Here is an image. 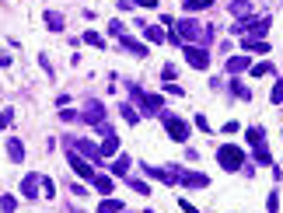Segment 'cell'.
Returning a JSON list of instances; mask_svg holds the SVG:
<instances>
[{"mask_svg":"<svg viewBox=\"0 0 283 213\" xmlns=\"http://www.w3.org/2000/svg\"><path fill=\"white\" fill-rule=\"evenodd\" d=\"M171 32H175L182 42H189V46H210V42H213V28H210V25H203V21H193V18L175 21Z\"/></svg>","mask_w":283,"mask_h":213,"instance_id":"obj_1","label":"cell"},{"mask_svg":"<svg viewBox=\"0 0 283 213\" xmlns=\"http://www.w3.org/2000/svg\"><path fill=\"white\" fill-rule=\"evenodd\" d=\"M231 32L241 35V39H262L269 32V14H262V18H241L238 25H231Z\"/></svg>","mask_w":283,"mask_h":213,"instance_id":"obj_2","label":"cell"},{"mask_svg":"<svg viewBox=\"0 0 283 213\" xmlns=\"http://www.w3.org/2000/svg\"><path fill=\"white\" fill-rule=\"evenodd\" d=\"M217 161H220V168H224V171H238V168H245V164H248V161H245V150H241V147H234V143L217 147Z\"/></svg>","mask_w":283,"mask_h":213,"instance_id":"obj_3","label":"cell"},{"mask_svg":"<svg viewBox=\"0 0 283 213\" xmlns=\"http://www.w3.org/2000/svg\"><path fill=\"white\" fill-rule=\"evenodd\" d=\"M130 94H133V101L143 109V116H161V112H164L161 94H147V91H140L137 84H130Z\"/></svg>","mask_w":283,"mask_h":213,"instance_id":"obj_4","label":"cell"},{"mask_svg":"<svg viewBox=\"0 0 283 213\" xmlns=\"http://www.w3.org/2000/svg\"><path fill=\"white\" fill-rule=\"evenodd\" d=\"M161 123H164L168 137H171L175 143H185V140H189V123H185V119H178V116H171V112H161Z\"/></svg>","mask_w":283,"mask_h":213,"instance_id":"obj_5","label":"cell"},{"mask_svg":"<svg viewBox=\"0 0 283 213\" xmlns=\"http://www.w3.org/2000/svg\"><path fill=\"white\" fill-rule=\"evenodd\" d=\"M182 53H185V63H189L193 70H207V67H210L207 46H182Z\"/></svg>","mask_w":283,"mask_h":213,"instance_id":"obj_6","label":"cell"},{"mask_svg":"<svg viewBox=\"0 0 283 213\" xmlns=\"http://www.w3.org/2000/svg\"><path fill=\"white\" fill-rule=\"evenodd\" d=\"M67 161H70L73 171H77L80 178H87V182H91V178L98 175V171H95V164H91V161H84V157H80V154H77L73 147H67Z\"/></svg>","mask_w":283,"mask_h":213,"instance_id":"obj_7","label":"cell"},{"mask_svg":"<svg viewBox=\"0 0 283 213\" xmlns=\"http://www.w3.org/2000/svg\"><path fill=\"white\" fill-rule=\"evenodd\" d=\"M98 133H102V157H112V154L119 150V137H116V130H112L109 123H102Z\"/></svg>","mask_w":283,"mask_h":213,"instance_id":"obj_8","label":"cell"},{"mask_svg":"<svg viewBox=\"0 0 283 213\" xmlns=\"http://www.w3.org/2000/svg\"><path fill=\"white\" fill-rule=\"evenodd\" d=\"M67 147H73L77 154H84L87 161H102V147H95L91 140H77V137H70V140H67Z\"/></svg>","mask_w":283,"mask_h":213,"instance_id":"obj_9","label":"cell"},{"mask_svg":"<svg viewBox=\"0 0 283 213\" xmlns=\"http://www.w3.org/2000/svg\"><path fill=\"white\" fill-rule=\"evenodd\" d=\"M80 119L91 123V126H102V123H105V109H102V101H87V109L80 112Z\"/></svg>","mask_w":283,"mask_h":213,"instance_id":"obj_10","label":"cell"},{"mask_svg":"<svg viewBox=\"0 0 283 213\" xmlns=\"http://www.w3.org/2000/svg\"><path fill=\"white\" fill-rule=\"evenodd\" d=\"M178 182L189 185V189H207V185H210V178L200 175V171H178Z\"/></svg>","mask_w":283,"mask_h":213,"instance_id":"obj_11","label":"cell"},{"mask_svg":"<svg viewBox=\"0 0 283 213\" xmlns=\"http://www.w3.org/2000/svg\"><path fill=\"white\" fill-rule=\"evenodd\" d=\"M39 185H42L39 175H25V178H21V196H25V199H35V196H39Z\"/></svg>","mask_w":283,"mask_h":213,"instance_id":"obj_12","label":"cell"},{"mask_svg":"<svg viewBox=\"0 0 283 213\" xmlns=\"http://www.w3.org/2000/svg\"><path fill=\"white\" fill-rule=\"evenodd\" d=\"M7 157H11L14 164H21V161H25V143L18 140V137H7Z\"/></svg>","mask_w":283,"mask_h":213,"instance_id":"obj_13","label":"cell"},{"mask_svg":"<svg viewBox=\"0 0 283 213\" xmlns=\"http://www.w3.org/2000/svg\"><path fill=\"white\" fill-rule=\"evenodd\" d=\"M119 46H123L126 53H133V56H147V46L137 42V39H130V35H123V39H119Z\"/></svg>","mask_w":283,"mask_h":213,"instance_id":"obj_14","label":"cell"},{"mask_svg":"<svg viewBox=\"0 0 283 213\" xmlns=\"http://www.w3.org/2000/svg\"><path fill=\"white\" fill-rule=\"evenodd\" d=\"M241 49L245 53H269V42H262V39H241Z\"/></svg>","mask_w":283,"mask_h":213,"instance_id":"obj_15","label":"cell"},{"mask_svg":"<svg viewBox=\"0 0 283 213\" xmlns=\"http://www.w3.org/2000/svg\"><path fill=\"white\" fill-rule=\"evenodd\" d=\"M248 67H252L248 56H231L227 60V73H241V70H248Z\"/></svg>","mask_w":283,"mask_h":213,"instance_id":"obj_16","label":"cell"},{"mask_svg":"<svg viewBox=\"0 0 283 213\" xmlns=\"http://www.w3.org/2000/svg\"><path fill=\"white\" fill-rule=\"evenodd\" d=\"M46 25H49V32H63V14L60 11H46Z\"/></svg>","mask_w":283,"mask_h":213,"instance_id":"obj_17","label":"cell"},{"mask_svg":"<svg viewBox=\"0 0 283 213\" xmlns=\"http://www.w3.org/2000/svg\"><path fill=\"white\" fill-rule=\"evenodd\" d=\"M130 164H133V161H130L126 154H119V157L112 161V175H123V178H126V171H130Z\"/></svg>","mask_w":283,"mask_h":213,"instance_id":"obj_18","label":"cell"},{"mask_svg":"<svg viewBox=\"0 0 283 213\" xmlns=\"http://www.w3.org/2000/svg\"><path fill=\"white\" fill-rule=\"evenodd\" d=\"M245 137H248V143H252V147H266V133H262V126H252Z\"/></svg>","mask_w":283,"mask_h":213,"instance_id":"obj_19","label":"cell"},{"mask_svg":"<svg viewBox=\"0 0 283 213\" xmlns=\"http://www.w3.org/2000/svg\"><path fill=\"white\" fill-rule=\"evenodd\" d=\"M143 35H147L150 42H164V32H161L157 25H147V21H143Z\"/></svg>","mask_w":283,"mask_h":213,"instance_id":"obj_20","label":"cell"},{"mask_svg":"<svg viewBox=\"0 0 283 213\" xmlns=\"http://www.w3.org/2000/svg\"><path fill=\"white\" fill-rule=\"evenodd\" d=\"M119 112H123V119H126L130 126H137V123H140V112H137L133 105H119Z\"/></svg>","mask_w":283,"mask_h":213,"instance_id":"obj_21","label":"cell"},{"mask_svg":"<svg viewBox=\"0 0 283 213\" xmlns=\"http://www.w3.org/2000/svg\"><path fill=\"white\" fill-rule=\"evenodd\" d=\"M91 185H95L98 192H112V178H109V175H95V178H91Z\"/></svg>","mask_w":283,"mask_h":213,"instance_id":"obj_22","label":"cell"},{"mask_svg":"<svg viewBox=\"0 0 283 213\" xmlns=\"http://www.w3.org/2000/svg\"><path fill=\"white\" fill-rule=\"evenodd\" d=\"M248 11H252V4H248V0H231V14H238V18H248Z\"/></svg>","mask_w":283,"mask_h":213,"instance_id":"obj_23","label":"cell"},{"mask_svg":"<svg viewBox=\"0 0 283 213\" xmlns=\"http://www.w3.org/2000/svg\"><path fill=\"white\" fill-rule=\"evenodd\" d=\"M98 213H123V203H119V199H102V203H98Z\"/></svg>","mask_w":283,"mask_h":213,"instance_id":"obj_24","label":"cell"},{"mask_svg":"<svg viewBox=\"0 0 283 213\" xmlns=\"http://www.w3.org/2000/svg\"><path fill=\"white\" fill-rule=\"evenodd\" d=\"M182 7L185 11H207V7H213V0H182Z\"/></svg>","mask_w":283,"mask_h":213,"instance_id":"obj_25","label":"cell"},{"mask_svg":"<svg viewBox=\"0 0 283 213\" xmlns=\"http://www.w3.org/2000/svg\"><path fill=\"white\" fill-rule=\"evenodd\" d=\"M84 42H87V46H95V49H105V39H102L98 32H84Z\"/></svg>","mask_w":283,"mask_h":213,"instance_id":"obj_26","label":"cell"},{"mask_svg":"<svg viewBox=\"0 0 283 213\" xmlns=\"http://www.w3.org/2000/svg\"><path fill=\"white\" fill-rule=\"evenodd\" d=\"M231 94H238V98H245V101L252 98V91H248L245 84H238V80H231Z\"/></svg>","mask_w":283,"mask_h":213,"instance_id":"obj_27","label":"cell"},{"mask_svg":"<svg viewBox=\"0 0 283 213\" xmlns=\"http://www.w3.org/2000/svg\"><path fill=\"white\" fill-rule=\"evenodd\" d=\"M248 70H252V77H262V73H273V63L262 60V63H255V67H248Z\"/></svg>","mask_w":283,"mask_h":213,"instance_id":"obj_28","label":"cell"},{"mask_svg":"<svg viewBox=\"0 0 283 213\" xmlns=\"http://www.w3.org/2000/svg\"><path fill=\"white\" fill-rule=\"evenodd\" d=\"M269 101H273V105H280V101H283V80H276V84H273V91H269Z\"/></svg>","mask_w":283,"mask_h":213,"instance_id":"obj_29","label":"cell"},{"mask_svg":"<svg viewBox=\"0 0 283 213\" xmlns=\"http://www.w3.org/2000/svg\"><path fill=\"white\" fill-rule=\"evenodd\" d=\"M0 210H4V213H14V210H18V199H14V196H4V199H0Z\"/></svg>","mask_w":283,"mask_h":213,"instance_id":"obj_30","label":"cell"},{"mask_svg":"<svg viewBox=\"0 0 283 213\" xmlns=\"http://www.w3.org/2000/svg\"><path fill=\"white\" fill-rule=\"evenodd\" d=\"M109 32H112L116 39H123V35H126V25H123V21H109Z\"/></svg>","mask_w":283,"mask_h":213,"instance_id":"obj_31","label":"cell"},{"mask_svg":"<svg viewBox=\"0 0 283 213\" xmlns=\"http://www.w3.org/2000/svg\"><path fill=\"white\" fill-rule=\"evenodd\" d=\"M266 210H269V213L280 210V196H276V192H269V199H266Z\"/></svg>","mask_w":283,"mask_h":213,"instance_id":"obj_32","label":"cell"},{"mask_svg":"<svg viewBox=\"0 0 283 213\" xmlns=\"http://www.w3.org/2000/svg\"><path fill=\"white\" fill-rule=\"evenodd\" d=\"M126 182H130V189H133V192H140V196H147V192H150V189H147L143 182H137V178H126Z\"/></svg>","mask_w":283,"mask_h":213,"instance_id":"obj_33","label":"cell"},{"mask_svg":"<svg viewBox=\"0 0 283 213\" xmlns=\"http://www.w3.org/2000/svg\"><path fill=\"white\" fill-rule=\"evenodd\" d=\"M42 189H46V196H49V199L56 196V192H53V189H56V185H53V178H42Z\"/></svg>","mask_w":283,"mask_h":213,"instance_id":"obj_34","label":"cell"},{"mask_svg":"<svg viewBox=\"0 0 283 213\" xmlns=\"http://www.w3.org/2000/svg\"><path fill=\"white\" fill-rule=\"evenodd\" d=\"M60 119H63V123H73V119H80V116H77V112H70V109H63V112H60Z\"/></svg>","mask_w":283,"mask_h":213,"instance_id":"obj_35","label":"cell"},{"mask_svg":"<svg viewBox=\"0 0 283 213\" xmlns=\"http://www.w3.org/2000/svg\"><path fill=\"white\" fill-rule=\"evenodd\" d=\"M178 206H182V213H200L193 203H189V199H178Z\"/></svg>","mask_w":283,"mask_h":213,"instance_id":"obj_36","label":"cell"},{"mask_svg":"<svg viewBox=\"0 0 283 213\" xmlns=\"http://www.w3.org/2000/svg\"><path fill=\"white\" fill-rule=\"evenodd\" d=\"M196 126H200L203 133H210V123H207V116H196Z\"/></svg>","mask_w":283,"mask_h":213,"instance_id":"obj_37","label":"cell"},{"mask_svg":"<svg viewBox=\"0 0 283 213\" xmlns=\"http://www.w3.org/2000/svg\"><path fill=\"white\" fill-rule=\"evenodd\" d=\"M7 123H11V112H0V130H4Z\"/></svg>","mask_w":283,"mask_h":213,"instance_id":"obj_38","label":"cell"},{"mask_svg":"<svg viewBox=\"0 0 283 213\" xmlns=\"http://www.w3.org/2000/svg\"><path fill=\"white\" fill-rule=\"evenodd\" d=\"M137 7H157V0H137Z\"/></svg>","mask_w":283,"mask_h":213,"instance_id":"obj_39","label":"cell"},{"mask_svg":"<svg viewBox=\"0 0 283 213\" xmlns=\"http://www.w3.org/2000/svg\"><path fill=\"white\" fill-rule=\"evenodd\" d=\"M123 213H126V210H123Z\"/></svg>","mask_w":283,"mask_h":213,"instance_id":"obj_40","label":"cell"},{"mask_svg":"<svg viewBox=\"0 0 283 213\" xmlns=\"http://www.w3.org/2000/svg\"><path fill=\"white\" fill-rule=\"evenodd\" d=\"M147 213H150V210H147Z\"/></svg>","mask_w":283,"mask_h":213,"instance_id":"obj_41","label":"cell"}]
</instances>
